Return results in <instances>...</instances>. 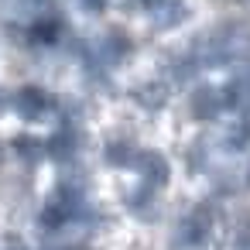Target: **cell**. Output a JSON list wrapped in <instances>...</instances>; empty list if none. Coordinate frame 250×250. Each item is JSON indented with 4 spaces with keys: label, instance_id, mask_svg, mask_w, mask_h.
Listing matches in <instances>:
<instances>
[{
    "label": "cell",
    "instance_id": "8",
    "mask_svg": "<svg viewBox=\"0 0 250 250\" xmlns=\"http://www.w3.org/2000/svg\"><path fill=\"white\" fill-rule=\"evenodd\" d=\"M72 4H76L83 14H89V18H100V14L110 7V0H72Z\"/></svg>",
    "mask_w": 250,
    "mask_h": 250
},
{
    "label": "cell",
    "instance_id": "6",
    "mask_svg": "<svg viewBox=\"0 0 250 250\" xmlns=\"http://www.w3.org/2000/svg\"><path fill=\"white\" fill-rule=\"evenodd\" d=\"M62 31H65V21H62L59 14H52V11H48V14H42V18L28 21V45L52 48V45H59Z\"/></svg>",
    "mask_w": 250,
    "mask_h": 250
},
{
    "label": "cell",
    "instance_id": "7",
    "mask_svg": "<svg viewBox=\"0 0 250 250\" xmlns=\"http://www.w3.org/2000/svg\"><path fill=\"white\" fill-rule=\"evenodd\" d=\"M11 147H14V154L28 165V168H35L45 154H48V147H45V137H35V134H18L14 141H11Z\"/></svg>",
    "mask_w": 250,
    "mask_h": 250
},
{
    "label": "cell",
    "instance_id": "2",
    "mask_svg": "<svg viewBox=\"0 0 250 250\" xmlns=\"http://www.w3.org/2000/svg\"><path fill=\"white\" fill-rule=\"evenodd\" d=\"M55 106H59V96H52L45 86L28 83V86L14 89V106H11V110H14L18 117H24L28 124H38V120L55 117Z\"/></svg>",
    "mask_w": 250,
    "mask_h": 250
},
{
    "label": "cell",
    "instance_id": "5",
    "mask_svg": "<svg viewBox=\"0 0 250 250\" xmlns=\"http://www.w3.org/2000/svg\"><path fill=\"white\" fill-rule=\"evenodd\" d=\"M168 83L158 76V79H141L137 86H130V103L137 106V110H144V113H161L165 106H168Z\"/></svg>",
    "mask_w": 250,
    "mask_h": 250
},
{
    "label": "cell",
    "instance_id": "3",
    "mask_svg": "<svg viewBox=\"0 0 250 250\" xmlns=\"http://www.w3.org/2000/svg\"><path fill=\"white\" fill-rule=\"evenodd\" d=\"M137 151H141L137 147V137L127 127H117V130H110L103 137V161L110 168H130L134 158H137Z\"/></svg>",
    "mask_w": 250,
    "mask_h": 250
},
{
    "label": "cell",
    "instance_id": "4",
    "mask_svg": "<svg viewBox=\"0 0 250 250\" xmlns=\"http://www.w3.org/2000/svg\"><path fill=\"white\" fill-rule=\"evenodd\" d=\"M130 168L137 171V178H141L147 188H165L168 178H171V165H168V158H165L161 151H151V147H141Z\"/></svg>",
    "mask_w": 250,
    "mask_h": 250
},
{
    "label": "cell",
    "instance_id": "1",
    "mask_svg": "<svg viewBox=\"0 0 250 250\" xmlns=\"http://www.w3.org/2000/svg\"><path fill=\"white\" fill-rule=\"evenodd\" d=\"M223 110H226L223 86H212V83H192V86H188V93H185V117H188V120L209 124V120H216Z\"/></svg>",
    "mask_w": 250,
    "mask_h": 250
}]
</instances>
